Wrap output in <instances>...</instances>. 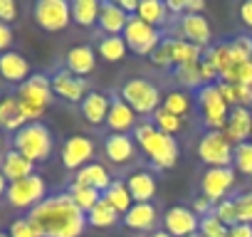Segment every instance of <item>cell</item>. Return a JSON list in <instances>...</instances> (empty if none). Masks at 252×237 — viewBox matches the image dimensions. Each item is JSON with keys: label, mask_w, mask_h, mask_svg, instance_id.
<instances>
[{"label": "cell", "mask_w": 252, "mask_h": 237, "mask_svg": "<svg viewBox=\"0 0 252 237\" xmlns=\"http://www.w3.org/2000/svg\"><path fill=\"white\" fill-rule=\"evenodd\" d=\"M28 220L40 232V237H82L87 227V212L74 205L69 193L47 195L28 212Z\"/></svg>", "instance_id": "cell-1"}, {"label": "cell", "mask_w": 252, "mask_h": 237, "mask_svg": "<svg viewBox=\"0 0 252 237\" xmlns=\"http://www.w3.org/2000/svg\"><path fill=\"white\" fill-rule=\"evenodd\" d=\"M134 141L136 146L146 153V158L161 168V171H168L178 163V156H181V148H178V141L163 131H158L151 121H144V124H136L134 129Z\"/></svg>", "instance_id": "cell-2"}, {"label": "cell", "mask_w": 252, "mask_h": 237, "mask_svg": "<svg viewBox=\"0 0 252 237\" xmlns=\"http://www.w3.org/2000/svg\"><path fill=\"white\" fill-rule=\"evenodd\" d=\"M52 131L40 124V121H32V124H25L20 131L13 134V151H18L20 156H25L28 161L32 163H42L50 158L52 153Z\"/></svg>", "instance_id": "cell-3"}, {"label": "cell", "mask_w": 252, "mask_h": 237, "mask_svg": "<svg viewBox=\"0 0 252 237\" xmlns=\"http://www.w3.org/2000/svg\"><path fill=\"white\" fill-rule=\"evenodd\" d=\"M23 104V111L28 116V121H37V118L47 111V106L52 104V84H50V77L45 74H30L20 87H18V94H15Z\"/></svg>", "instance_id": "cell-4"}, {"label": "cell", "mask_w": 252, "mask_h": 237, "mask_svg": "<svg viewBox=\"0 0 252 237\" xmlns=\"http://www.w3.org/2000/svg\"><path fill=\"white\" fill-rule=\"evenodd\" d=\"M198 109L203 116V124L208 126V131H222L230 116V106L222 99L218 84H205L198 89Z\"/></svg>", "instance_id": "cell-5"}, {"label": "cell", "mask_w": 252, "mask_h": 237, "mask_svg": "<svg viewBox=\"0 0 252 237\" xmlns=\"http://www.w3.org/2000/svg\"><path fill=\"white\" fill-rule=\"evenodd\" d=\"M119 96L129 104L136 114H154L158 106H161V91H158V87L156 84H151L149 79H141V77H134V79H129L124 87H121V91H119Z\"/></svg>", "instance_id": "cell-6"}, {"label": "cell", "mask_w": 252, "mask_h": 237, "mask_svg": "<svg viewBox=\"0 0 252 237\" xmlns=\"http://www.w3.org/2000/svg\"><path fill=\"white\" fill-rule=\"evenodd\" d=\"M8 203L18 210H32L35 205H40L45 198H47V185H45V178L40 173H32L23 180H15L8 185V193H5Z\"/></svg>", "instance_id": "cell-7"}, {"label": "cell", "mask_w": 252, "mask_h": 237, "mask_svg": "<svg viewBox=\"0 0 252 237\" xmlns=\"http://www.w3.org/2000/svg\"><path fill=\"white\" fill-rule=\"evenodd\" d=\"M124 42L129 50H134L136 55H151L161 42H163V35L161 30L151 28L149 23H144L139 15H129V23H126L124 32H121Z\"/></svg>", "instance_id": "cell-8"}, {"label": "cell", "mask_w": 252, "mask_h": 237, "mask_svg": "<svg viewBox=\"0 0 252 237\" xmlns=\"http://www.w3.org/2000/svg\"><path fill=\"white\" fill-rule=\"evenodd\" d=\"M232 151H235V146L227 141V136L222 131H205V136L198 144V156L208 168H230Z\"/></svg>", "instance_id": "cell-9"}, {"label": "cell", "mask_w": 252, "mask_h": 237, "mask_svg": "<svg viewBox=\"0 0 252 237\" xmlns=\"http://www.w3.org/2000/svg\"><path fill=\"white\" fill-rule=\"evenodd\" d=\"M32 15L42 30L60 32L72 23V3H67V0H37Z\"/></svg>", "instance_id": "cell-10"}, {"label": "cell", "mask_w": 252, "mask_h": 237, "mask_svg": "<svg viewBox=\"0 0 252 237\" xmlns=\"http://www.w3.org/2000/svg\"><path fill=\"white\" fill-rule=\"evenodd\" d=\"M232 185H235V171H232V166L230 168H208L203 173V178H200V193L213 205H218L220 200H225Z\"/></svg>", "instance_id": "cell-11"}, {"label": "cell", "mask_w": 252, "mask_h": 237, "mask_svg": "<svg viewBox=\"0 0 252 237\" xmlns=\"http://www.w3.org/2000/svg\"><path fill=\"white\" fill-rule=\"evenodd\" d=\"M94 151H96V146H94V141L89 136H82V134L69 136L62 144V153H60L62 156V166L77 173L79 168H84L87 163H92Z\"/></svg>", "instance_id": "cell-12"}, {"label": "cell", "mask_w": 252, "mask_h": 237, "mask_svg": "<svg viewBox=\"0 0 252 237\" xmlns=\"http://www.w3.org/2000/svg\"><path fill=\"white\" fill-rule=\"evenodd\" d=\"M198 227H200V217L190 207L176 205V207H168L163 215V230L171 237H190L198 232Z\"/></svg>", "instance_id": "cell-13"}, {"label": "cell", "mask_w": 252, "mask_h": 237, "mask_svg": "<svg viewBox=\"0 0 252 237\" xmlns=\"http://www.w3.org/2000/svg\"><path fill=\"white\" fill-rule=\"evenodd\" d=\"M50 84H52V94L69 101V104H82L84 96L89 94L87 91V82L82 77H74L72 72L67 69H60L50 77Z\"/></svg>", "instance_id": "cell-14"}, {"label": "cell", "mask_w": 252, "mask_h": 237, "mask_svg": "<svg viewBox=\"0 0 252 237\" xmlns=\"http://www.w3.org/2000/svg\"><path fill=\"white\" fill-rule=\"evenodd\" d=\"M178 32H181V40L200 47V50H208L210 45V25L203 15H181L178 18Z\"/></svg>", "instance_id": "cell-15"}, {"label": "cell", "mask_w": 252, "mask_h": 237, "mask_svg": "<svg viewBox=\"0 0 252 237\" xmlns=\"http://www.w3.org/2000/svg\"><path fill=\"white\" fill-rule=\"evenodd\" d=\"M161 47L168 55V62H171L173 69L176 67H186V64H198L203 59V55H205V50H200V47H195V45H190V42H186L181 37L163 40Z\"/></svg>", "instance_id": "cell-16"}, {"label": "cell", "mask_w": 252, "mask_h": 237, "mask_svg": "<svg viewBox=\"0 0 252 237\" xmlns=\"http://www.w3.org/2000/svg\"><path fill=\"white\" fill-rule=\"evenodd\" d=\"M222 134L227 136V141L232 146L250 141V134H252V109H245V106L230 109V116H227V124H225Z\"/></svg>", "instance_id": "cell-17"}, {"label": "cell", "mask_w": 252, "mask_h": 237, "mask_svg": "<svg viewBox=\"0 0 252 237\" xmlns=\"http://www.w3.org/2000/svg\"><path fill=\"white\" fill-rule=\"evenodd\" d=\"M104 153L114 166H124L134 161L136 156V141L129 134H109L104 139Z\"/></svg>", "instance_id": "cell-18"}, {"label": "cell", "mask_w": 252, "mask_h": 237, "mask_svg": "<svg viewBox=\"0 0 252 237\" xmlns=\"http://www.w3.org/2000/svg\"><path fill=\"white\" fill-rule=\"evenodd\" d=\"M28 121V116L23 111V104L15 94H8L0 99V131H20Z\"/></svg>", "instance_id": "cell-19"}, {"label": "cell", "mask_w": 252, "mask_h": 237, "mask_svg": "<svg viewBox=\"0 0 252 237\" xmlns=\"http://www.w3.org/2000/svg\"><path fill=\"white\" fill-rule=\"evenodd\" d=\"M106 126L111 129V134H126V131L136 129V111L121 96H114L109 116H106Z\"/></svg>", "instance_id": "cell-20"}, {"label": "cell", "mask_w": 252, "mask_h": 237, "mask_svg": "<svg viewBox=\"0 0 252 237\" xmlns=\"http://www.w3.org/2000/svg\"><path fill=\"white\" fill-rule=\"evenodd\" d=\"M0 77H3L5 82H10V84H23L28 77H30V64H28V59L20 55V52H15V50H8V52H3L0 55Z\"/></svg>", "instance_id": "cell-21"}, {"label": "cell", "mask_w": 252, "mask_h": 237, "mask_svg": "<svg viewBox=\"0 0 252 237\" xmlns=\"http://www.w3.org/2000/svg\"><path fill=\"white\" fill-rule=\"evenodd\" d=\"M79 106H82V116L87 118V124L104 126L106 116H109V109H111V99L101 91H89Z\"/></svg>", "instance_id": "cell-22"}, {"label": "cell", "mask_w": 252, "mask_h": 237, "mask_svg": "<svg viewBox=\"0 0 252 237\" xmlns=\"http://www.w3.org/2000/svg\"><path fill=\"white\" fill-rule=\"evenodd\" d=\"M0 173L5 176L8 183H15V180H23V178L32 176L35 173V163L10 148V151H5L3 156H0Z\"/></svg>", "instance_id": "cell-23"}, {"label": "cell", "mask_w": 252, "mask_h": 237, "mask_svg": "<svg viewBox=\"0 0 252 237\" xmlns=\"http://www.w3.org/2000/svg\"><path fill=\"white\" fill-rule=\"evenodd\" d=\"M126 188H129V195L134 203H151L158 185H156V178L154 173L149 171H136L129 176V180H126Z\"/></svg>", "instance_id": "cell-24"}, {"label": "cell", "mask_w": 252, "mask_h": 237, "mask_svg": "<svg viewBox=\"0 0 252 237\" xmlns=\"http://www.w3.org/2000/svg\"><path fill=\"white\" fill-rule=\"evenodd\" d=\"M126 23H129V15H126L116 3H111V0H106V3H101V10H99V30L104 35H121Z\"/></svg>", "instance_id": "cell-25"}, {"label": "cell", "mask_w": 252, "mask_h": 237, "mask_svg": "<svg viewBox=\"0 0 252 237\" xmlns=\"http://www.w3.org/2000/svg\"><path fill=\"white\" fill-rule=\"evenodd\" d=\"M111 173L106 171V166H101V163H96V161H92V163H87L84 168H79L77 173H74V180L72 183H79V185H89V188H94V190H99V193H104L109 185H111Z\"/></svg>", "instance_id": "cell-26"}, {"label": "cell", "mask_w": 252, "mask_h": 237, "mask_svg": "<svg viewBox=\"0 0 252 237\" xmlns=\"http://www.w3.org/2000/svg\"><path fill=\"white\" fill-rule=\"evenodd\" d=\"M64 64H67V72H72L74 77H87V74L94 72V64H96L94 50L89 45H77L67 52Z\"/></svg>", "instance_id": "cell-27"}, {"label": "cell", "mask_w": 252, "mask_h": 237, "mask_svg": "<svg viewBox=\"0 0 252 237\" xmlns=\"http://www.w3.org/2000/svg\"><path fill=\"white\" fill-rule=\"evenodd\" d=\"M124 225L131 227V230H151L158 220V212H156V205L151 203H134L131 210L126 212L124 217Z\"/></svg>", "instance_id": "cell-28"}, {"label": "cell", "mask_w": 252, "mask_h": 237, "mask_svg": "<svg viewBox=\"0 0 252 237\" xmlns=\"http://www.w3.org/2000/svg\"><path fill=\"white\" fill-rule=\"evenodd\" d=\"M101 198L119 212V215H126L131 210V205H134V200H131V195H129V188H126V183H121V180H111V185L101 193Z\"/></svg>", "instance_id": "cell-29"}, {"label": "cell", "mask_w": 252, "mask_h": 237, "mask_svg": "<svg viewBox=\"0 0 252 237\" xmlns=\"http://www.w3.org/2000/svg\"><path fill=\"white\" fill-rule=\"evenodd\" d=\"M136 15L156 30L168 23V10H166V3H161V0H139Z\"/></svg>", "instance_id": "cell-30"}, {"label": "cell", "mask_w": 252, "mask_h": 237, "mask_svg": "<svg viewBox=\"0 0 252 237\" xmlns=\"http://www.w3.org/2000/svg\"><path fill=\"white\" fill-rule=\"evenodd\" d=\"M218 89H220V94H222V99L227 101L230 109H235V106L252 109V87H240V84L218 82Z\"/></svg>", "instance_id": "cell-31"}, {"label": "cell", "mask_w": 252, "mask_h": 237, "mask_svg": "<svg viewBox=\"0 0 252 237\" xmlns=\"http://www.w3.org/2000/svg\"><path fill=\"white\" fill-rule=\"evenodd\" d=\"M101 3L99 0H74L72 3V20L82 28H89L99 20Z\"/></svg>", "instance_id": "cell-32"}, {"label": "cell", "mask_w": 252, "mask_h": 237, "mask_svg": "<svg viewBox=\"0 0 252 237\" xmlns=\"http://www.w3.org/2000/svg\"><path fill=\"white\" fill-rule=\"evenodd\" d=\"M119 212L101 198L89 212H87V225H92V227H111V225H116L119 222Z\"/></svg>", "instance_id": "cell-33"}, {"label": "cell", "mask_w": 252, "mask_h": 237, "mask_svg": "<svg viewBox=\"0 0 252 237\" xmlns=\"http://www.w3.org/2000/svg\"><path fill=\"white\" fill-rule=\"evenodd\" d=\"M126 52H129V47H126L121 35H104L99 42V55L106 62H121L126 57Z\"/></svg>", "instance_id": "cell-34"}, {"label": "cell", "mask_w": 252, "mask_h": 237, "mask_svg": "<svg viewBox=\"0 0 252 237\" xmlns=\"http://www.w3.org/2000/svg\"><path fill=\"white\" fill-rule=\"evenodd\" d=\"M67 193H69V198L74 200V205H77L82 212H89V210L101 200V193H99V190H94V188H89V185H79V183H72Z\"/></svg>", "instance_id": "cell-35"}, {"label": "cell", "mask_w": 252, "mask_h": 237, "mask_svg": "<svg viewBox=\"0 0 252 237\" xmlns=\"http://www.w3.org/2000/svg\"><path fill=\"white\" fill-rule=\"evenodd\" d=\"M161 106H163L168 114H173V116L183 118V116H188V114H190L193 101H190V96H188L186 91H168V94L163 96Z\"/></svg>", "instance_id": "cell-36"}, {"label": "cell", "mask_w": 252, "mask_h": 237, "mask_svg": "<svg viewBox=\"0 0 252 237\" xmlns=\"http://www.w3.org/2000/svg\"><path fill=\"white\" fill-rule=\"evenodd\" d=\"M151 124H154L158 131H163V134H168V136H176V134L183 129V118H178V116L168 114L163 106H158V109L151 114Z\"/></svg>", "instance_id": "cell-37"}, {"label": "cell", "mask_w": 252, "mask_h": 237, "mask_svg": "<svg viewBox=\"0 0 252 237\" xmlns=\"http://www.w3.org/2000/svg\"><path fill=\"white\" fill-rule=\"evenodd\" d=\"M220 82H227V84H240V87H252V59L247 62H240V64H232L222 77Z\"/></svg>", "instance_id": "cell-38"}, {"label": "cell", "mask_w": 252, "mask_h": 237, "mask_svg": "<svg viewBox=\"0 0 252 237\" xmlns=\"http://www.w3.org/2000/svg\"><path fill=\"white\" fill-rule=\"evenodd\" d=\"M173 74H176V79H178L183 87H188V89H200V87H205V84H203V77H200V62H198V64L176 67Z\"/></svg>", "instance_id": "cell-39"}, {"label": "cell", "mask_w": 252, "mask_h": 237, "mask_svg": "<svg viewBox=\"0 0 252 237\" xmlns=\"http://www.w3.org/2000/svg\"><path fill=\"white\" fill-rule=\"evenodd\" d=\"M232 163H235V168L242 176H250L252 178V141H245V144H237L235 146Z\"/></svg>", "instance_id": "cell-40"}, {"label": "cell", "mask_w": 252, "mask_h": 237, "mask_svg": "<svg viewBox=\"0 0 252 237\" xmlns=\"http://www.w3.org/2000/svg\"><path fill=\"white\" fill-rule=\"evenodd\" d=\"M230 45V57H232V64H240V62H247L252 59V37L250 35H237Z\"/></svg>", "instance_id": "cell-41"}, {"label": "cell", "mask_w": 252, "mask_h": 237, "mask_svg": "<svg viewBox=\"0 0 252 237\" xmlns=\"http://www.w3.org/2000/svg\"><path fill=\"white\" fill-rule=\"evenodd\" d=\"M227 225H222L215 215H213V210H210V215H205V217H200V227H198V235L200 237H227Z\"/></svg>", "instance_id": "cell-42"}, {"label": "cell", "mask_w": 252, "mask_h": 237, "mask_svg": "<svg viewBox=\"0 0 252 237\" xmlns=\"http://www.w3.org/2000/svg\"><path fill=\"white\" fill-rule=\"evenodd\" d=\"M213 215L222 222V225H227V227H232V225H237V210H235V200L232 198H225V200H220L218 205H213Z\"/></svg>", "instance_id": "cell-43"}, {"label": "cell", "mask_w": 252, "mask_h": 237, "mask_svg": "<svg viewBox=\"0 0 252 237\" xmlns=\"http://www.w3.org/2000/svg\"><path fill=\"white\" fill-rule=\"evenodd\" d=\"M235 210H237V222L252 225V193H242L235 198Z\"/></svg>", "instance_id": "cell-44"}, {"label": "cell", "mask_w": 252, "mask_h": 237, "mask_svg": "<svg viewBox=\"0 0 252 237\" xmlns=\"http://www.w3.org/2000/svg\"><path fill=\"white\" fill-rule=\"evenodd\" d=\"M10 237H40V232L32 227V222L28 220V217H20V220H15L13 225H10V232H8Z\"/></svg>", "instance_id": "cell-45"}, {"label": "cell", "mask_w": 252, "mask_h": 237, "mask_svg": "<svg viewBox=\"0 0 252 237\" xmlns=\"http://www.w3.org/2000/svg\"><path fill=\"white\" fill-rule=\"evenodd\" d=\"M18 20V5H15V0H0V23H15Z\"/></svg>", "instance_id": "cell-46"}, {"label": "cell", "mask_w": 252, "mask_h": 237, "mask_svg": "<svg viewBox=\"0 0 252 237\" xmlns=\"http://www.w3.org/2000/svg\"><path fill=\"white\" fill-rule=\"evenodd\" d=\"M13 45V28L5 25V23H0V55L8 52Z\"/></svg>", "instance_id": "cell-47"}, {"label": "cell", "mask_w": 252, "mask_h": 237, "mask_svg": "<svg viewBox=\"0 0 252 237\" xmlns=\"http://www.w3.org/2000/svg\"><path fill=\"white\" fill-rule=\"evenodd\" d=\"M227 237H252V225H245V222H237L227 230Z\"/></svg>", "instance_id": "cell-48"}, {"label": "cell", "mask_w": 252, "mask_h": 237, "mask_svg": "<svg viewBox=\"0 0 252 237\" xmlns=\"http://www.w3.org/2000/svg\"><path fill=\"white\" fill-rule=\"evenodd\" d=\"M203 10H205L203 0H186V13L188 15H203Z\"/></svg>", "instance_id": "cell-49"}, {"label": "cell", "mask_w": 252, "mask_h": 237, "mask_svg": "<svg viewBox=\"0 0 252 237\" xmlns=\"http://www.w3.org/2000/svg\"><path fill=\"white\" fill-rule=\"evenodd\" d=\"M240 20H242L247 28H252V0H247V3L240 5Z\"/></svg>", "instance_id": "cell-50"}, {"label": "cell", "mask_w": 252, "mask_h": 237, "mask_svg": "<svg viewBox=\"0 0 252 237\" xmlns=\"http://www.w3.org/2000/svg\"><path fill=\"white\" fill-rule=\"evenodd\" d=\"M116 5H119L126 15H136V10H139V0H116Z\"/></svg>", "instance_id": "cell-51"}, {"label": "cell", "mask_w": 252, "mask_h": 237, "mask_svg": "<svg viewBox=\"0 0 252 237\" xmlns=\"http://www.w3.org/2000/svg\"><path fill=\"white\" fill-rule=\"evenodd\" d=\"M8 185H10V183L5 180V176H3V173H0V198H3V195L8 193Z\"/></svg>", "instance_id": "cell-52"}, {"label": "cell", "mask_w": 252, "mask_h": 237, "mask_svg": "<svg viewBox=\"0 0 252 237\" xmlns=\"http://www.w3.org/2000/svg\"><path fill=\"white\" fill-rule=\"evenodd\" d=\"M149 237H171V235H168L166 230H154V232H151Z\"/></svg>", "instance_id": "cell-53"}, {"label": "cell", "mask_w": 252, "mask_h": 237, "mask_svg": "<svg viewBox=\"0 0 252 237\" xmlns=\"http://www.w3.org/2000/svg\"><path fill=\"white\" fill-rule=\"evenodd\" d=\"M0 146H3V131H0Z\"/></svg>", "instance_id": "cell-54"}, {"label": "cell", "mask_w": 252, "mask_h": 237, "mask_svg": "<svg viewBox=\"0 0 252 237\" xmlns=\"http://www.w3.org/2000/svg\"><path fill=\"white\" fill-rule=\"evenodd\" d=\"M0 237H10V235H5V232H0Z\"/></svg>", "instance_id": "cell-55"}, {"label": "cell", "mask_w": 252, "mask_h": 237, "mask_svg": "<svg viewBox=\"0 0 252 237\" xmlns=\"http://www.w3.org/2000/svg\"><path fill=\"white\" fill-rule=\"evenodd\" d=\"M190 237H200V235H198V232H195V235H190Z\"/></svg>", "instance_id": "cell-56"}, {"label": "cell", "mask_w": 252, "mask_h": 237, "mask_svg": "<svg viewBox=\"0 0 252 237\" xmlns=\"http://www.w3.org/2000/svg\"><path fill=\"white\" fill-rule=\"evenodd\" d=\"M250 141H252V134H250Z\"/></svg>", "instance_id": "cell-57"}]
</instances>
